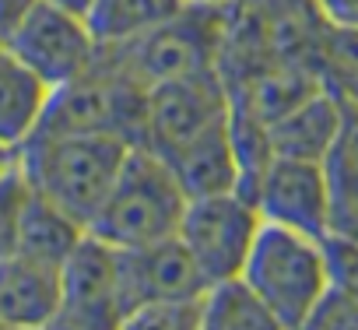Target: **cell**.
I'll list each match as a JSON object with an SVG mask.
<instances>
[{
	"mask_svg": "<svg viewBox=\"0 0 358 330\" xmlns=\"http://www.w3.org/2000/svg\"><path fill=\"white\" fill-rule=\"evenodd\" d=\"M239 274L267 306L274 323L288 330L306 327L313 306L330 285L323 239L274 222L260 225Z\"/></svg>",
	"mask_w": 358,
	"mask_h": 330,
	"instance_id": "3",
	"label": "cell"
},
{
	"mask_svg": "<svg viewBox=\"0 0 358 330\" xmlns=\"http://www.w3.org/2000/svg\"><path fill=\"white\" fill-rule=\"evenodd\" d=\"M85 232H88L85 225H78L67 211H60L57 204H50L36 190V197H32V204L25 211V222H22V236H18V250L15 253H25L32 260L64 267V260L85 239Z\"/></svg>",
	"mask_w": 358,
	"mask_h": 330,
	"instance_id": "17",
	"label": "cell"
},
{
	"mask_svg": "<svg viewBox=\"0 0 358 330\" xmlns=\"http://www.w3.org/2000/svg\"><path fill=\"white\" fill-rule=\"evenodd\" d=\"M323 173L334 197V229L358 215V106L344 102L341 130L323 158Z\"/></svg>",
	"mask_w": 358,
	"mask_h": 330,
	"instance_id": "19",
	"label": "cell"
},
{
	"mask_svg": "<svg viewBox=\"0 0 358 330\" xmlns=\"http://www.w3.org/2000/svg\"><path fill=\"white\" fill-rule=\"evenodd\" d=\"M316 74L320 81L348 106H358V25L323 22L316 46Z\"/></svg>",
	"mask_w": 358,
	"mask_h": 330,
	"instance_id": "20",
	"label": "cell"
},
{
	"mask_svg": "<svg viewBox=\"0 0 358 330\" xmlns=\"http://www.w3.org/2000/svg\"><path fill=\"white\" fill-rule=\"evenodd\" d=\"M278 327L243 274L211 281L201 295V330H267Z\"/></svg>",
	"mask_w": 358,
	"mask_h": 330,
	"instance_id": "18",
	"label": "cell"
},
{
	"mask_svg": "<svg viewBox=\"0 0 358 330\" xmlns=\"http://www.w3.org/2000/svg\"><path fill=\"white\" fill-rule=\"evenodd\" d=\"M165 162H169V169L176 173L187 201L190 197H211V194L239 190V158H236V141H232L229 116L222 123H215L211 130L197 134L190 144H183Z\"/></svg>",
	"mask_w": 358,
	"mask_h": 330,
	"instance_id": "14",
	"label": "cell"
},
{
	"mask_svg": "<svg viewBox=\"0 0 358 330\" xmlns=\"http://www.w3.org/2000/svg\"><path fill=\"white\" fill-rule=\"evenodd\" d=\"M36 8V0H0V43H8V36L18 29V22Z\"/></svg>",
	"mask_w": 358,
	"mask_h": 330,
	"instance_id": "25",
	"label": "cell"
},
{
	"mask_svg": "<svg viewBox=\"0 0 358 330\" xmlns=\"http://www.w3.org/2000/svg\"><path fill=\"white\" fill-rule=\"evenodd\" d=\"M183 211L187 194L169 169V162L144 144H134L88 232L116 250H137L176 236Z\"/></svg>",
	"mask_w": 358,
	"mask_h": 330,
	"instance_id": "2",
	"label": "cell"
},
{
	"mask_svg": "<svg viewBox=\"0 0 358 330\" xmlns=\"http://www.w3.org/2000/svg\"><path fill=\"white\" fill-rule=\"evenodd\" d=\"M8 46L50 92L88 71L99 57V43L88 22L46 0H36V8L8 36Z\"/></svg>",
	"mask_w": 358,
	"mask_h": 330,
	"instance_id": "9",
	"label": "cell"
},
{
	"mask_svg": "<svg viewBox=\"0 0 358 330\" xmlns=\"http://www.w3.org/2000/svg\"><path fill=\"white\" fill-rule=\"evenodd\" d=\"M46 4H57V8H64V11H74V15H88V8L95 4V0H46Z\"/></svg>",
	"mask_w": 358,
	"mask_h": 330,
	"instance_id": "26",
	"label": "cell"
},
{
	"mask_svg": "<svg viewBox=\"0 0 358 330\" xmlns=\"http://www.w3.org/2000/svg\"><path fill=\"white\" fill-rule=\"evenodd\" d=\"M36 197V187L25 173L22 158L15 155V162L0 173V257H8L18 250V236H22V222L25 211Z\"/></svg>",
	"mask_w": 358,
	"mask_h": 330,
	"instance_id": "21",
	"label": "cell"
},
{
	"mask_svg": "<svg viewBox=\"0 0 358 330\" xmlns=\"http://www.w3.org/2000/svg\"><path fill=\"white\" fill-rule=\"evenodd\" d=\"M141 116L144 88L123 74L106 50H99L88 71L50 92L32 134H116L130 144H141Z\"/></svg>",
	"mask_w": 358,
	"mask_h": 330,
	"instance_id": "4",
	"label": "cell"
},
{
	"mask_svg": "<svg viewBox=\"0 0 358 330\" xmlns=\"http://www.w3.org/2000/svg\"><path fill=\"white\" fill-rule=\"evenodd\" d=\"M187 4L190 0H95L85 22L99 46H123L151 32L155 25L169 22Z\"/></svg>",
	"mask_w": 358,
	"mask_h": 330,
	"instance_id": "16",
	"label": "cell"
},
{
	"mask_svg": "<svg viewBox=\"0 0 358 330\" xmlns=\"http://www.w3.org/2000/svg\"><path fill=\"white\" fill-rule=\"evenodd\" d=\"M211 281L197 267L194 253L187 243L176 236L137 246V250H120V288H123V323L127 316L158 299H197L204 295Z\"/></svg>",
	"mask_w": 358,
	"mask_h": 330,
	"instance_id": "11",
	"label": "cell"
},
{
	"mask_svg": "<svg viewBox=\"0 0 358 330\" xmlns=\"http://www.w3.org/2000/svg\"><path fill=\"white\" fill-rule=\"evenodd\" d=\"M53 327L67 330H113L123 327L120 250L85 232L60 267V313Z\"/></svg>",
	"mask_w": 358,
	"mask_h": 330,
	"instance_id": "8",
	"label": "cell"
},
{
	"mask_svg": "<svg viewBox=\"0 0 358 330\" xmlns=\"http://www.w3.org/2000/svg\"><path fill=\"white\" fill-rule=\"evenodd\" d=\"M306 327H330V330H355L358 327V299L341 292L337 285H327L320 302L313 306Z\"/></svg>",
	"mask_w": 358,
	"mask_h": 330,
	"instance_id": "24",
	"label": "cell"
},
{
	"mask_svg": "<svg viewBox=\"0 0 358 330\" xmlns=\"http://www.w3.org/2000/svg\"><path fill=\"white\" fill-rule=\"evenodd\" d=\"M229 88L218 71L158 81L144 88V116H141V144L158 158L176 155L197 134L211 130L229 116Z\"/></svg>",
	"mask_w": 358,
	"mask_h": 330,
	"instance_id": "6",
	"label": "cell"
},
{
	"mask_svg": "<svg viewBox=\"0 0 358 330\" xmlns=\"http://www.w3.org/2000/svg\"><path fill=\"white\" fill-rule=\"evenodd\" d=\"M341 120H344V102L327 85H320L302 102H295L288 113L267 123L271 155L323 162L341 130Z\"/></svg>",
	"mask_w": 358,
	"mask_h": 330,
	"instance_id": "13",
	"label": "cell"
},
{
	"mask_svg": "<svg viewBox=\"0 0 358 330\" xmlns=\"http://www.w3.org/2000/svg\"><path fill=\"white\" fill-rule=\"evenodd\" d=\"M50 88L0 43V144L22 148L46 109Z\"/></svg>",
	"mask_w": 358,
	"mask_h": 330,
	"instance_id": "15",
	"label": "cell"
},
{
	"mask_svg": "<svg viewBox=\"0 0 358 330\" xmlns=\"http://www.w3.org/2000/svg\"><path fill=\"white\" fill-rule=\"evenodd\" d=\"M130 148L134 144L116 134H32L18 148V158L32 187L88 229Z\"/></svg>",
	"mask_w": 358,
	"mask_h": 330,
	"instance_id": "1",
	"label": "cell"
},
{
	"mask_svg": "<svg viewBox=\"0 0 358 330\" xmlns=\"http://www.w3.org/2000/svg\"><path fill=\"white\" fill-rule=\"evenodd\" d=\"M323 250H327L330 285H337L341 292H348L351 299H358V239L348 236V232L330 229L323 236Z\"/></svg>",
	"mask_w": 358,
	"mask_h": 330,
	"instance_id": "23",
	"label": "cell"
},
{
	"mask_svg": "<svg viewBox=\"0 0 358 330\" xmlns=\"http://www.w3.org/2000/svg\"><path fill=\"white\" fill-rule=\"evenodd\" d=\"M99 50H106L123 67V74H130L141 88L218 71L222 0H190L183 11H176L169 22L155 25L134 43Z\"/></svg>",
	"mask_w": 358,
	"mask_h": 330,
	"instance_id": "5",
	"label": "cell"
},
{
	"mask_svg": "<svg viewBox=\"0 0 358 330\" xmlns=\"http://www.w3.org/2000/svg\"><path fill=\"white\" fill-rule=\"evenodd\" d=\"M15 155H18V148H8V144H0V173H4L8 165L15 162Z\"/></svg>",
	"mask_w": 358,
	"mask_h": 330,
	"instance_id": "27",
	"label": "cell"
},
{
	"mask_svg": "<svg viewBox=\"0 0 358 330\" xmlns=\"http://www.w3.org/2000/svg\"><path fill=\"white\" fill-rule=\"evenodd\" d=\"M123 327H162V330H197L201 327V295L197 299H158L137 306Z\"/></svg>",
	"mask_w": 358,
	"mask_h": 330,
	"instance_id": "22",
	"label": "cell"
},
{
	"mask_svg": "<svg viewBox=\"0 0 358 330\" xmlns=\"http://www.w3.org/2000/svg\"><path fill=\"white\" fill-rule=\"evenodd\" d=\"M60 313V267L25 253L0 257V327H53Z\"/></svg>",
	"mask_w": 358,
	"mask_h": 330,
	"instance_id": "12",
	"label": "cell"
},
{
	"mask_svg": "<svg viewBox=\"0 0 358 330\" xmlns=\"http://www.w3.org/2000/svg\"><path fill=\"white\" fill-rule=\"evenodd\" d=\"M260 225L264 218L257 204L239 190H225L187 201L183 222H179V239L187 243L208 281H222L243 271Z\"/></svg>",
	"mask_w": 358,
	"mask_h": 330,
	"instance_id": "7",
	"label": "cell"
},
{
	"mask_svg": "<svg viewBox=\"0 0 358 330\" xmlns=\"http://www.w3.org/2000/svg\"><path fill=\"white\" fill-rule=\"evenodd\" d=\"M250 201L257 204L264 222L288 225L316 239H323L334 229V197L323 162L271 155L250 190Z\"/></svg>",
	"mask_w": 358,
	"mask_h": 330,
	"instance_id": "10",
	"label": "cell"
}]
</instances>
